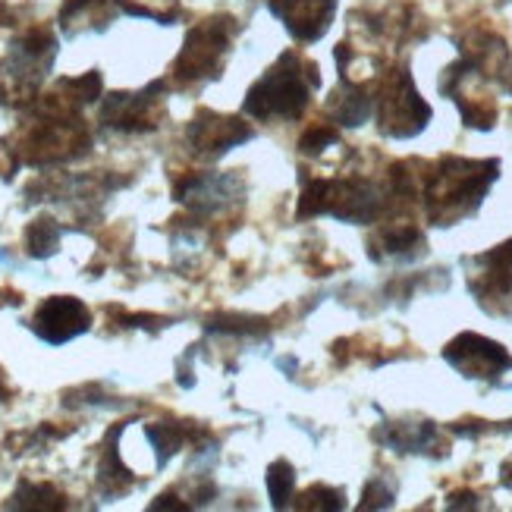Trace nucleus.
Here are the masks:
<instances>
[{
    "mask_svg": "<svg viewBox=\"0 0 512 512\" xmlns=\"http://www.w3.org/2000/svg\"><path fill=\"white\" fill-rule=\"evenodd\" d=\"M321 85V76L311 63L293 57V54H283L271 73H264L246 95V114L255 120H293L299 117L311 88Z\"/></svg>",
    "mask_w": 512,
    "mask_h": 512,
    "instance_id": "f03ea898",
    "label": "nucleus"
},
{
    "mask_svg": "<svg viewBox=\"0 0 512 512\" xmlns=\"http://www.w3.org/2000/svg\"><path fill=\"white\" fill-rule=\"evenodd\" d=\"M13 509H63V497L54 491V487L48 484H29V481H22L19 484V491L13 494V503H7Z\"/></svg>",
    "mask_w": 512,
    "mask_h": 512,
    "instance_id": "9d476101",
    "label": "nucleus"
},
{
    "mask_svg": "<svg viewBox=\"0 0 512 512\" xmlns=\"http://www.w3.org/2000/svg\"><path fill=\"white\" fill-rule=\"evenodd\" d=\"M324 145H337V132H333L330 126H315L308 132V136L302 139V151L315 154V151H324Z\"/></svg>",
    "mask_w": 512,
    "mask_h": 512,
    "instance_id": "2eb2a0df",
    "label": "nucleus"
},
{
    "mask_svg": "<svg viewBox=\"0 0 512 512\" xmlns=\"http://www.w3.org/2000/svg\"><path fill=\"white\" fill-rule=\"evenodd\" d=\"M443 355L465 377H500L512 368V355L500 343L484 340L478 333H462V337H456L443 349Z\"/></svg>",
    "mask_w": 512,
    "mask_h": 512,
    "instance_id": "423d86ee",
    "label": "nucleus"
},
{
    "mask_svg": "<svg viewBox=\"0 0 512 512\" xmlns=\"http://www.w3.org/2000/svg\"><path fill=\"white\" fill-rule=\"evenodd\" d=\"M374 107H377V123L393 139H409L425 129V123L431 120V107L421 101L406 70L390 76L384 92L374 98Z\"/></svg>",
    "mask_w": 512,
    "mask_h": 512,
    "instance_id": "7ed1b4c3",
    "label": "nucleus"
},
{
    "mask_svg": "<svg viewBox=\"0 0 512 512\" xmlns=\"http://www.w3.org/2000/svg\"><path fill=\"white\" fill-rule=\"evenodd\" d=\"M293 484H296V472L286 459H277L271 469H267V491H271V500L277 509L286 506L289 494H293Z\"/></svg>",
    "mask_w": 512,
    "mask_h": 512,
    "instance_id": "f8f14e48",
    "label": "nucleus"
},
{
    "mask_svg": "<svg viewBox=\"0 0 512 512\" xmlns=\"http://www.w3.org/2000/svg\"><path fill=\"white\" fill-rule=\"evenodd\" d=\"M148 437H151L154 447H158V462L164 465L176 450H180L186 431L176 428V425H148Z\"/></svg>",
    "mask_w": 512,
    "mask_h": 512,
    "instance_id": "ddd939ff",
    "label": "nucleus"
},
{
    "mask_svg": "<svg viewBox=\"0 0 512 512\" xmlns=\"http://www.w3.org/2000/svg\"><path fill=\"white\" fill-rule=\"evenodd\" d=\"M343 494L333 491V487H311V491L302 494L299 509H343Z\"/></svg>",
    "mask_w": 512,
    "mask_h": 512,
    "instance_id": "4468645a",
    "label": "nucleus"
},
{
    "mask_svg": "<svg viewBox=\"0 0 512 512\" xmlns=\"http://www.w3.org/2000/svg\"><path fill=\"white\" fill-rule=\"evenodd\" d=\"M271 13L280 16L299 41H318L337 13V0H271Z\"/></svg>",
    "mask_w": 512,
    "mask_h": 512,
    "instance_id": "0eeeda50",
    "label": "nucleus"
},
{
    "mask_svg": "<svg viewBox=\"0 0 512 512\" xmlns=\"http://www.w3.org/2000/svg\"><path fill=\"white\" fill-rule=\"evenodd\" d=\"M154 85L142 95H110L104 104V123L114 129H151L154 126Z\"/></svg>",
    "mask_w": 512,
    "mask_h": 512,
    "instance_id": "1a4fd4ad",
    "label": "nucleus"
},
{
    "mask_svg": "<svg viewBox=\"0 0 512 512\" xmlns=\"http://www.w3.org/2000/svg\"><path fill=\"white\" fill-rule=\"evenodd\" d=\"M151 509H189V506L186 503H176L173 494H164V497H158V503H151Z\"/></svg>",
    "mask_w": 512,
    "mask_h": 512,
    "instance_id": "f3484780",
    "label": "nucleus"
},
{
    "mask_svg": "<svg viewBox=\"0 0 512 512\" xmlns=\"http://www.w3.org/2000/svg\"><path fill=\"white\" fill-rule=\"evenodd\" d=\"M92 327V311L85 308V302H79L76 296H51L44 299L41 308L32 318V330L44 343L60 346L70 343L79 333H85Z\"/></svg>",
    "mask_w": 512,
    "mask_h": 512,
    "instance_id": "39448f33",
    "label": "nucleus"
},
{
    "mask_svg": "<svg viewBox=\"0 0 512 512\" xmlns=\"http://www.w3.org/2000/svg\"><path fill=\"white\" fill-rule=\"evenodd\" d=\"M252 136L249 126H242L239 120H227L217 114H198L189 126V142L198 154H208V158H217V154L230 151L233 145L246 142Z\"/></svg>",
    "mask_w": 512,
    "mask_h": 512,
    "instance_id": "6e6552de",
    "label": "nucleus"
},
{
    "mask_svg": "<svg viewBox=\"0 0 512 512\" xmlns=\"http://www.w3.org/2000/svg\"><path fill=\"white\" fill-rule=\"evenodd\" d=\"M393 497H396V491L393 487H384L381 481H371L368 487H365V509H384V506H390L393 503Z\"/></svg>",
    "mask_w": 512,
    "mask_h": 512,
    "instance_id": "dca6fc26",
    "label": "nucleus"
},
{
    "mask_svg": "<svg viewBox=\"0 0 512 512\" xmlns=\"http://www.w3.org/2000/svg\"><path fill=\"white\" fill-rule=\"evenodd\" d=\"M26 246H29V255H35V258L54 255L60 246V227L51 217L35 220V224H29V230H26Z\"/></svg>",
    "mask_w": 512,
    "mask_h": 512,
    "instance_id": "9b49d317",
    "label": "nucleus"
},
{
    "mask_svg": "<svg viewBox=\"0 0 512 512\" xmlns=\"http://www.w3.org/2000/svg\"><path fill=\"white\" fill-rule=\"evenodd\" d=\"M494 180H497V161L443 158L440 167L428 176L425 186L428 217L437 227H447L453 220L472 214Z\"/></svg>",
    "mask_w": 512,
    "mask_h": 512,
    "instance_id": "f257e3e1",
    "label": "nucleus"
},
{
    "mask_svg": "<svg viewBox=\"0 0 512 512\" xmlns=\"http://www.w3.org/2000/svg\"><path fill=\"white\" fill-rule=\"evenodd\" d=\"M230 32H233L230 19H208L205 26L192 29L180 60H176V76L183 82L214 76L220 66V57L227 54Z\"/></svg>",
    "mask_w": 512,
    "mask_h": 512,
    "instance_id": "20e7f679",
    "label": "nucleus"
}]
</instances>
